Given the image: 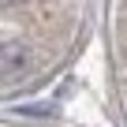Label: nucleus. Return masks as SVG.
<instances>
[{
  "label": "nucleus",
  "instance_id": "1",
  "mask_svg": "<svg viewBox=\"0 0 127 127\" xmlns=\"http://www.w3.org/2000/svg\"><path fill=\"white\" fill-rule=\"evenodd\" d=\"M26 64H30V49H26L23 41H8V45H0V75H4V79L23 75Z\"/></svg>",
  "mask_w": 127,
  "mask_h": 127
}]
</instances>
